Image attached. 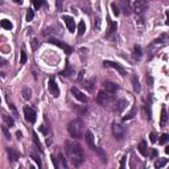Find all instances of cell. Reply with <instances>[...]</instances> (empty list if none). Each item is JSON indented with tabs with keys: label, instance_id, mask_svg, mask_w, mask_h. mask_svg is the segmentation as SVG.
I'll list each match as a JSON object with an SVG mask.
<instances>
[{
	"label": "cell",
	"instance_id": "cell-26",
	"mask_svg": "<svg viewBox=\"0 0 169 169\" xmlns=\"http://www.w3.org/2000/svg\"><path fill=\"white\" fill-rule=\"evenodd\" d=\"M166 164H168V159H159L157 161H156V164H155V166L157 169H160L164 165H166Z\"/></svg>",
	"mask_w": 169,
	"mask_h": 169
},
{
	"label": "cell",
	"instance_id": "cell-17",
	"mask_svg": "<svg viewBox=\"0 0 169 169\" xmlns=\"http://www.w3.org/2000/svg\"><path fill=\"white\" fill-rule=\"evenodd\" d=\"M166 122H168V115H166V110L165 107L161 108V116H160V126L164 127L166 124Z\"/></svg>",
	"mask_w": 169,
	"mask_h": 169
},
{
	"label": "cell",
	"instance_id": "cell-13",
	"mask_svg": "<svg viewBox=\"0 0 169 169\" xmlns=\"http://www.w3.org/2000/svg\"><path fill=\"white\" fill-rule=\"evenodd\" d=\"M86 143H87V145L90 147L92 151L96 149V145L94 144V135H92L91 131H87V132H86Z\"/></svg>",
	"mask_w": 169,
	"mask_h": 169
},
{
	"label": "cell",
	"instance_id": "cell-38",
	"mask_svg": "<svg viewBox=\"0 0 169 169\" xmlns=\"http://www.w3.org/2000/svg\"><path fill=\"white\" fill-rule=\"evenodd\" d=\"M74 108H75V111H78L79 114H86V111H87L86 106H82V107H79V106H74Z\"/></svg>",
	"mask_w": 169,
	"mask_h": 169
},
{
	"label": "cell",
	"instance_id": "cell-52",
	"mask_svg": "<svg viewBox=\"0 0 169 169\" xmlns=\"http://www.w3.org/2000/svg\"><path fill=\"white\" fill-rule=\"evenodd\" d=\"M31 169H35V168H33V166H31Z\"/></svg>",
	"mask_w": 169,
	"mask_h": 169
},
{
	"label": "cell",
	"instance_id": "cell-42",
	"mask_svg": "<svg viewBox=\"0 0 169 169\" xmlns=\"http://www.w3.org/2000/svg\"><path fill=\"white\" fill-rule=\"evenodd\" d=\"M52 162H53V165H54V168L56 169H60V165H58V161H57V159L54 157V156H52Z\"/></svg>",
	"mask_w": 169,
	"mask_h": 169
},
{
	"label": "cell",
	"instance_id": "cell-25",
	"mask_svg": "<svg viewBox=\"0 0 169 169\" xmlns=\"http://www.w3.org/2000/svg\"><path fill=\"white\" fill-rule=\"evenodd\" d=\"M84 32H86V24H84V21H79V24H78V35L83 36Z\"/></svg>",
	"mask_w": 169,
	"mask_h": 169
},
{
	"label": "cell",
	"instance_id": "cell-37",
	"mask_svg": "<svg viewBox=\"0 0 169 169\" xmlns=\"http://www.w3.org/2000/svg\"><path fill=\"white\" fill-rule=\"evenodd\" d=\"M111 8H112V12H114V15H115V16H119L120 9H119V7L116 5V3H111Z\"/></svg>",
	"mask_w": 169,
	"mask_h": 169
},
{
	"label": "cell",
	"instance_id": "cell-34",
	"mask_svg": "<svg viewBox=\"0 0 169 169\" xmlns=\"http://www.w3.org/2000/svg\"><path fill=\"white\" fill-rule=\"evenodd\" d=\"M33 17H35V11H33L32 8H29L27 11V21H32Z\"/></svg>",
	"mask_w": 169,
	"mask_h": 169
},
{
	"label": "cell",
	"instance_id": "cell-39",
	"mask_svg": "<svg viewBox=\"0 0 169 169\" xmlns=\"http://www.w3.org/2000/svg\"><path fill=\"white\" fill-rule=\"evenodd\" d=\"M123 11H124V13L126 15H130L131 12H130V5H128V3H126V1H123Z\"/></svg>",
	"mask_w": 169,
	"mask_h": 169
},
{
	"label": "cell",
	"instance_id": "cell-11",
	"mask_svg": "<svg viewBox=\"0 0 169 169\" xmlns=\"http://www.w3.org/2000/svg\"><path fill=\"white\" fill-rule=\"evenodd\" d=\"M103 65L106 66V67H112V69L118 70V71L120 73V75H123V77L127 74L123 66H120L119 64H116V62H112V61H104V62H103Z\"/></svg>",
	"mask_w": 169,
	"mask_h": 169
},
{
	"label": "cell",
	"instance_id": "cell-30",
	"mask_svg": "<svg viewBox=\"0 0 169 169\" xmlns=\"http://www.w3.org/2000/svg\"><path fill=\"white\" fill-rule=\"evenodd\" d=\"M135 114H136V108H132V110H131V112H130V114H127V115L126 116H124V118H123V120H124V122H127V120H131V119H132V118H134V116H135Z\"/></svg>",
	"mask_w": 169,
	"mask_h": 169
},
{
	"label": "cell",
	"instance_id": "cell-47",
	"mask_svg": "<svg viewBox=\"0 0 169 169\" xmlns=\"http://www.w3.org/2000/svg\"><path fill=\"white\" fill-rule=\"evenodd\" d=\"M9 108L12 110V112H13V115H15V116L19 115V114H17V111H16V108H15V106H13V104H9Z\"/></svg>",
	"mask_w": 169,
	"mask_h": 169
},
{
	"label": "cell",
	"instance_id": "cell-21",
	"mask_svg": "<svg viewBox=\"0 0 169 169\" xmlns=\"http://www.w3.org/2000/svg\"><path fill=\"white\" fill-rule=\"evenodd\" d=\"M94 79H88V81H84L83 82V87L87 90V91L91 92L92 91V88H94Z\"/></svg>",
	"mask_w": 169,
	"mask_h": 169
},
{
	"label": "cell",
	"instance_id": "cell-8",
	"mask_svg": "<svg viewBox=\"0 0 169 169\" xmlns=\"http://www.w3.org/2000/svg\"><path fill=\"white\" fill-rule=\"evenodd\" d=\"M103 87H104V91L108 92V94H111V95L116 94V91L119 90V86L116 83H114V82H111V81H104Z\"/></svg>",
	"mask_w": 169,
	"mask_h": 169
},
{
	"label": "cell",
	"instance_id": "cell-10",
	"mask_svg": "<svg viewBox=\"0 0 169 169\" xmlns=\"http://www.w3.org/2000/svg\"><path fill=\"white\" fill-rule=\"evenodd\" d=\"M70 92H71L74 98H75V99H78L79 102H82V103H87V100H88L87 96L84 95L82 91H79L77 87H71V88H70Z\"/></svg>",
	"mask_w": 169,
	"mask_h": 169
},
{
	"label": "cell",
	"instance_id": "cell-22",
	"mask_svg": "<svg viewBox=\"0 0 169 169\" xmlns=\"http://www.w3.org/2000/svg\"><path fill=\"white\" fill-rule=\"evenodd\" d=\"M1 27H3L4 29H7V31H11L12 28H13V24H12L9 20L3 19V20H1Z\"/></svg>",
	"mask_w": 169,
	"mask_h": 169
},
{
	"label": "cell",
	"instance_id": "cell-18",
	"mask_svg": "<svg viewBox=\"0 0 169 169\" xmlns=\"http://www.w3.org/2000/svg\"><path fill=\"white\" fill-rule=\"evenodd\" d=\"M108 21H110V29H108V33L106 35V37H111L112 35H115L116 32V23L111 21V20H108Z\"/></svg>",
	"mask_w": 169,
	"mask_h": 169
},
{
	"label": "cell",
	"instance_id": "cell-28",
	"mask_svg": "<svg viewBox=\"0 0 169 169\" xmlns=\"http://www.w3.org/2000/svg\"><path fill=\"white\" fill-rule=\"evenodd\" d=\"M3 120H4V122H5V123H7V126H8V127H12V126H13V124H15V120L12 119L11 116L5 115V114H4V115H3Z\"/></svg>",
	"mask_w": 169,
	"mask_h": 169
},
{
	"label": "cell",
	"instance_id": "cell-4",
	"mask_svg": "<svg viewBox=\"0 0 169 169\" xmlns=\"http://www.w3.org/2000/svg\"><path fill=\"white\" fill-rule=\"evenodd\" d=\"M112 134L116 140H123L124 135H126V128L119 123H114L112 124Z\"/></svg>",
	"mask_w": 169,
	"mask_h": 169
},
{
	"label": "cell",
	"instance_id": "cell-51",
	"mask_svg": "<svg viewBox=\"0 0 169 169\" xmlns=\"http://www.w3.org/2000/svg\"><path fill=\"white\" fill-rule=\"evenodd\" d=\"M165 153H168V155H169V145L165 148Z\"/></svg>",
	"mask_w": 169,
	"mask_h": 169
},
{
	"label": "cell",
	"instance_id": "cell-16",
	"mask_svg": "<svg viewBox=\"0 0 169 169\" xmlns=\"http://www.w3.org/2000/svg\"><path fill=\"white\" fill-rule=\"evenodd\" d=\"M141 56H143V53H141V48L139 45H136L134 48V53H132V57H134V60L135 61H139L140 58H141Z\"/></svg>",
	"mask_w": 169,
	"mask_h": 169
},
{
	"label": "cell",
	"instance_id": "cell-48",
	"mask_svg": "<svg viewBox=\"0 0 169 169\" xmlns=\"http://www.w3.org/2000/svg\"><path fill=\"white\" fill-rule=\"evenodd\" d=\"M165 24L169 27V11H166V21H165Z\"/></svg>",
	"mask_w": 169,
	"mask_h": 169
},
{
	"label": "cell",
	"instance_id": "cell-35",
	"mask_svg": "<svg viewBox=\"0 0 169 169\" xmlns=\"http://www.w3.org/2000/svg\"><path fill=\"white\" fill-rule=\"evenodd\" d=\"M28 57H27V53H25V50H21V54H20V64L24 65L25 62H27Z\"/></svg>",
	"mask_w": 169,
	"mask_h": 169
},
{
	"label": "cell",
	"instance_id": "cell-9",
	"mask_svg": "<svg viewBox=\"0 0 169 169\" xmlns=\"http://www.w3.org/2000/svg\"><path fill=\"white\" fill-rule=\"evenodd\" d=\"M132 7H134V11L136 12V13H143V12L148 8V3L144 1V0H138V1H135V3L132 4Z\"/></svg>",
	"mask_w": 169,
	"mask_h": 169
},
{
	"label": "cell",
	"instance_id": "cell-1",
	"mask_svg": "<svg viewBox=\"0 0 169 169\" xmlns=\"http://www.w3.org/2000/svg\"><path fill=\"white\" fill-rule=\"evenodd\" d=\"M65 151H66V153H67L70 161H71V164H73L74 166L81 165L82 162L84 161L83 148H82L78 143L67 140V141L65 143Z\"/></svg>",
	"mask_w": 169,
	"mask_h": 169
},
{
	"label": "cell",
	"instance_id": "cell-19",
	"mask_svg": "<svg viewBox=\"0 0 169 169\" xmlns=\"http://www.w3.org/2000/svg\"><path fill=\"white\" fill-rule=\"evenodd\" d=\"M138 151L140 152V155H141V156H147V155H148V152H147V143L145 141L140 143V144L138 145Z\"/></svg>",
	"mask_w": 169,
	"mask_h": 169
},
{
	"label": "cell",
	"instance_id": "cell-41",
	"mask_svg": "<svg viewBox=\"0 0 169 169\" xmlns=\"http://www.w3.org/2000/svg\"><path fill=\"white\" fill-rule=\"evenodd\" d=\"M166 39H168V37H166V36L165 35H162L161 36V37H160V39H157V40H155V44H162V41H164V40H166Z\"/></svg>",
	"mask_w": 169,
	"mask_h": 169
},
{
	"label": "cell",
	"instance_id": "cell-29",
	"mask_svg": "<svg viewBox=\"0 0 169 169\" xmlns=\"http://www.w3.org/2000/svg\"><path fill=\"white\" fill-rule=\"evenodd\" d=\"M33 141H35V144L37 145V148H39V151L40 152H44V148H42V144L40 143V140H39V138H37V135L36 134H33Z\"/></svg>",
	"mask_w": 169,
	"mask_h": 169
},
{
	"label": "cell",
	"instance_id": "cell-5",
	"mask_svg": "<svg viewBox=\"0 0 169 169\" xmlns=\"http://www.w3.org/2000/svg\"><path fill=\"white\" fill-rule=\"evenodd\" d=\"M24 116H25V120L29 122L31 124H33L36 122V119H37V114H36V111L32 107H28V106L24 107Z\"/></svg>",
	"mask_w": 169,
	"mask_h": 169
},
{
	"label": "cell",
	"instance_id": "cell-40",
	"mask_svg": "<svg viewBox=\"0 0 169 169\" xmlns=\"http://www.w3.org/2000/svg\"><path fill=\"white\" fill-rule=\"evenodd\" d=\"M126 161H127V157L123 156L122 160H120V169H126Z\"/></svg>",
	"mask_w": 169,
	"mask_h": 169
},
{
	"label": "cell",
	"instance_id": "cell-23",
	"mask_svg": "<svg viewBox=\"0 0 169 169\" xmlns=\"http://www.w3.org/2000/svg\"><path fill=\"white\" fill-rule=\"evenodd\" d=\"M95 152L99 155V157H100V160H102V162H107V156H106V153H104L103 149H100V148H98V147H96Z\"/></svg>",
	"mask_w": 169,
	"mask_h": 169
},
{
	"label": "cell",
	"instance_id": "cell-46",
	"mask_svg": "<svg viewBox=\"0 0 169 169\" xmlns=\"http://www.w3.org/2000/svg\"><path fill=\"white\" fill-rule=\"evenodd\" d=\"M32 3H33V5H35V8H36V9H37V8H40V7H41V5H42V4H44V3H42V1H36V0H33Z\"/></svg>",
	"mask_w": 169,
	"mask_h": 169
},
{
	"label": "cell",
	"instance_id": "cell-43",
	"mask_svg": "<svg viewBox=\"0 0 169 169\" xmlns=\"http://www.w3.org/2000/svg\"><path fill=\"white\" fill-rule=\"evenodd\" d=\"M149 139H151V143H156V141H157V136H156L155 132H152V134L149 135Z\"/></svg>",
	"mask_w": 169,
	"mask_h": 169
},
{
	"label": "cell",
	"instance_id": "cell-24",
	"mask_svg": "<svg viewBox=\"0 0 169 169\" xmlns=\"http://www.w3.org/2000/svg\"><path fill=\"white\" fill-rule=\"evenodd\" d=\"M74 73V70H73V67H71V66L69 65V64H67V65H66V69L64 70V71H62L61 73V75H65V77H70V75H71V74Z\"/></svg>",
	"mask_w": 169,
	"mask_h": 169
},
{
	"label": "cell",
	"instance_id": "cell-36",
	"mask_svg": "<svg viewBox=\"0 0 169 169\" xmlns=\"http://www.w3.org/2000/svg\"><path fill=\"white\" fill-rule=\"evenodd\" d=\"M31 46H32V50H37L39 49V46H40V42L37 39H33L31 42Z\"/></svg>",
	"mask_w": 169,
	"mask_h": 169
},
{
	"label": "cell",
	"instance_id": "cell-49",
	"mask_svg": "<svg viewBox=\"0 0 169 169\" xmlns=\"http://www.w3.org/2000/svg\"><path fill=\"white\" fill-rule=\"evenodd\" d=\"M151 155H152V157H156V156H157V151L153 149L152 152H151Z\"/></svg>",
	"mask_w": 169,
	"mask_h": 169
},
{
	"label": "cell",
	"instance_id": "cell-20",
	"mask_svg": "<svg viewBox=\"0 0 169 169\" xmlns=\"http://www.w3.org/2000/svg\"><path fill=\"white\" fill-rule=\"evenodd\" d=\"M132 84H134V90H135V92H140L141 91V86H140V82L138 81V78L135 77H132Z\"/></svg>",
	"mask_w": 169,
	"mask_h": 169
},
{
	"label": "cell",
	"instance_id": "cell-7",
	"mask_svg": "<svg viewBox=\"0 0 169 169\" xmlns=\"http://www.w3.org/2000/svg\"><path fill=\"white\" fill-rule=\"evenodd\" d=\"M48 88H49V92L54 96V98H58V96H60V88H58V84L56 83V81H54L53 77L49 79V83H48Z\"/></svg>",
	"mask_w": 169,
	"mask_h": 169
},
{
	"label": "cell",
	"instance_id": "cell-12",
	"mask_svg": "<svg viewBox=\"0 0 169 169\" xmlns=\"http://www.w3.org/2000/svg\"><path fill=\"white\" fill-rule=\"evenodd\" d=\"M62 20L65 21V24H66V27H67V29H69V32L74 33V31H75V23H74L73 17H70V16H62Z\"/></svg>",
	"mask_w": 169,
	"mask_h": 169
},
{
	"label": "cell",
	"instance_id": "cell-45",
	"mask_svg": "<svg viewBox=\"0 0 169 169\" xmlns=\"http://www.w3.org/2000/svg\"><path fill=\"white\" fill-rule=\"evenodd\" d=\"M58 157H60V160H61V162L62 164H64V168H67V162H66V160H65V157H64V156H62V155H60V156H58Z\"/></svg>",
	"mask_w": 169,
	"mask_h": 169
},
{
	"label": "cell",
	"instance_id": "cell-2",
	"mask_svg": "<svg viewBox=\"0 0 169 169\" xmlns=\"http://www.w3.org/2000/svg\"><path fill=\"white\" fill-rule=\"evenodd\" d=\"M67 131L71 138L74 139H82L84 132V123L81 119H74L67 124Z\"/></svg>",
	"mask_w": 169,
	"mask_h": 169
},
{
	"label": "cell",
	"instance_id": "cell-32",
	"mask_svg": "<svg viewBox=\"0 0 169 169\" xmlns=\"http://www.w3.org/2000/svg\"><path fill=\"white\" fill-rule=\"evenodd\" d=\"M169 140V135L168 134H162L161 135V138L159 139V144H161V145H164L166 141Z\"/></svg>",
	"mask_w": 169,
	"mask_h": 169
},
{
	"label": "cell",
	"instance_id": "cell-27",
	"mask_svg": "<svg viewBox=\"0 0 169 169\" xmlns=\"http://www.w3.org/2000/svg\"><path fill=\"white\" fill-rule=\"evenodd\" d=\"M31 157L33 159L36 161V164H37V166H39V169H42V164H41V160H40V157L37 156V155L35 153V152H31Z\"/></svg>",
	"mask_w": 169,
	"mask_h": 169
},
{
	"label": "cell",
	"instance_id": "cell-50",
	"mask_svg": "<svg viewBox=\"0 0 169 169\" xmlns=\"http://www.w3.org/2000/svg\"><path fill=\"white\" fill-rule=\"evenodd\" d=\"M16 136H17V139H21L23 138V134H21L20 131H17V132H16Z\"/></svg>",
	"mask_w": 169,
	"mask_h": 169
},
{
	"label": "cell",
	"instance_id": "cell-44",
	"mask_svg": "<svg viewBox=\"0 0 169 169\" xmlns=\"http://www.w3.org/2000/svg\"><path fill=\"white\" fill-rule=\"evenodd\" d=\"M39 131H40V132H42V134H44V135H46V134H48V128H46V127L44 126V124H41V126H40Z\"/></svg>",
	"mask_w": 169,
	"mask_h": 169
},
{
	"label": "cell",
	"instance_id": "cell-14",
	"mask_svg": "<svg viewBox=\"0 0 169 169\" xmlns=\"http://www.w3.org/2000/svg\"><path fill=\"white\" fill-rule=\"evenodd\" d=\"M7 152H8V156H9V161H12V162H15V161H17V159H19V153L16 152L13 148H7Z\"/></svg>",
	"mask_w": 169,
	"mask_h": 169
},
{
	"label": "cell",
	"instance_id": "cell-15",
	"mask_svg": "<svg viewBox=\"0 0 169 169\" xmlns=\"http://www.w3.org/2000/svg\"><path fill=\"white\" fill-rule=\"evenodd\" d=\"M127 106H128V102H127L126 99H120L118 103H116V107H115V111L116 112H122L124 110V108H127Z\"/></svg>",
	"mask_w": 169,
	"mask_h": 169
},
{
	"label": "cell",
	"instance_id": "cell-31",
	"mask_svg": "<svg viewBox=\"0 0 169 169\" xmlns=\"http://www.w3.org/2000/svg\"><path fill=\"white\" fill-rule=\"evenodd\" d=\"M31 95H32V91L29 90L28 87L23 88V96H24V99H31Z\"/></svg>",
	"mask_w": 169,
	"mask_h": 169
},
{
	"label": "cell",
	"instance_id": "cell-3",
	"mask_svg": "<svg viewBox=\"0 0 169 169\" xmlns=\"http://www.w3.org/2000/svg\"><path fill=\"white\" fill-rule=\"evenodd\" d=\"M112 100H114V95L111 94H108L103 90V91H99L98 92V95H96V102L102 106H107L108 103H111Z\"/></svg>",
	"mask_w": 169,
	"mask_h": 169
},
{
	"label": "cell",
	"instance_id": "cell-33",
	"mask_svg": "<svg viewBox=\"0 0 169 169\" xmlns=\"http://www.w3.org/2000/svg\"><path fill=\"white\" fill-rule=\"evenodd\" d=\"M1 131H3V134L5 135V138L9 140V139H11V132H9V130H8V126H7V124H4V126L1 127Z\"/></svg>",
	"mask_w": 169,
	"mask_h": 169
},
{
	"label": "cell",
	"instance_id": "cell-6",
	"mask_svg": "<svg viewBox=\"0 0 169 169\" xmlns=\"http://www.w3.org/2000/svg\"><path fill=\"white\" fill-rule=\"evenodd\" d=\"M49 42L50 44H53V45H57L58 48H61L62 50H64V52H65L66 54H70L71 53V52H73V50H71V48H70L69 45H67V44H65V42H62V41H60V40H57V39H50L49 40Z\"/></svg>",
	"mask_w": 169,
	"mask_h": 169
}]
</instances>
